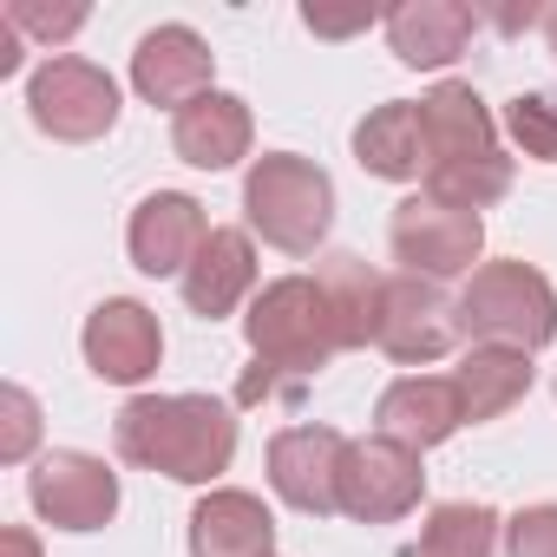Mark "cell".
Listing matches in <instances>:
<instances>
[{"instance_id":"cell-23","label":"cell","mask_w":557,"mask_h":557,"mask_svg":"<svg viewBox=\"0 0 557 557\" xmlns=\"http://www.w3.org/2000/svg\"><path fill=\"white\" fill-rule=\"evenodd\" d=\"M498 531L505 518L479 498H446L426 511L420 524V557H492L498 550Z\"/></svg>"},{"instance_id":"cell-14","label":"cell","mask_w":557,"mask_h":557,"mask_svg":"<svg viewBox=\"0 0 557 557\" xmlns=\"http://www.w3.org/2000/svg\"><path fill=\"white\" fill-rule=\"evenodd\" d=\"M210 230L216 223H203V203L190 190H151L125 223V249H132V262L145 275H177L184 283V269L197 262Z\"/></svg>"},{"instance_id":"cell-7","label":"cell","mask_w":557,"mask_h":557,"mask_svg":"<svg viewBox=\"0 0 557 557\" xmlns=\"http://www.w3.org/2000/svg\"><path fill=\"white\" fill-rule=\"evenodd\" d=\"M387 243H394V262H407V275L453 283V275H472V269H479L485 216H479V210H459V203H440V197L420 190V197L394 203Z\"/></svg>"},{"instance_id":"cell-15","label":"cell","mask_w":557,"mask_h":557,"mask_svg":"<svg viewBox=\"0 0 557 557\" xmlns=\"http://www.w3.org/2000/svg\"><path fill=\"white\" fill-rule=\"evenodd\" d=\"M177 289H184L190 315H203V322H223L243 302H256V236L236 230V223H216Z\"/></svg>"},{"instance_id":"cell-26","label":"cell","mask_w":557,"mask_h":557,"mask_svg":"<svg viewBox=\"0 0 557 557\" xmlns=\"http://www.w3.org/2000/svg\"><path fill=\"white\" fill-rule=\"evenodd\" d=\"M0 21H8L14 34H34V40H73L79 27H86V8H34V0H8V14H0Z\"/></svg>"},{"instance_id":"cell-22","label":"cell","mask_w":557,"mask_h":557,"mask_svg":"<svg viewBox=\"0 0 557 557\" xmlns=\"http://www.w3.org/2000/svg\"><path fill=\"white\" fill-rule=\"evenodd\" d=\"M531 381H537V368H531L524 348H492V342H485V348H466V361L453 368V387H459L466 426L511 413V407L531 394Z\"/></svg>"},{"instance_id":"cell-10","label":"cell","mask_w":557,"mask_h":557,"mask_svg":"<svg viewBox=\"0 0 557 557\" xmlns=\"http://www.w3.org/2000/svg\"><path fill=\"white\" fill-rule=\"evenodd\" d=\"M381 355L400 368H433L459 348V302L426 283V275H387V309H381Z\"/></svg>"},{"instance_id":"cell-28","label":"cell","mask_w":557,"mask_h":557,"mask_svg":"<svg viewBox=\"0 0 557 557\" xmlns=\"http://www.w3.org/2000/svg\"><path fill=\"white\" fill-rule=\"evenodd\" d=\"M0 550H8V557H40V537L27 524H8V531H0Z\"/></svg>"},{"instance_id":"cell-9","label":"cell","mask_w":557,"mask_h":557,"mask_svg":"<svg viewBox=\"0 0 557 557\" xmlns=\"http://www.w3.org/2000/svg\"><path fill=\"white\" fill-rule=\"evenodd\" d=\"M420 498H426V466H420L413 446H400L387 433L348 440V459H342V511L355 524H394Z\"/></svg>"},{"instance_id":"cell-4","label":"cell","mask_w":557,"mask_h":557,"mask_svg":"<svg viewBox=\"0 0 557 557\" xmlns=\"http://www.w3.org/2000/svg\"><path fill=\"white\" fill-rule=\"evenodd\" d=\"M249 236L283 256H315L335 230V177L302 151H262L243 177Z\"/></svg>"},{"instance_id":"cell-5","label":"cell","mask_w":557,"mask_h":557,"mask_svg":"<svg viewBox=\"0 0 557 557\" xmlns=\"http://www.w3.org/2000/svg\"><path fill=\"white\" fill-rule=\"evenodd\" d=\"M459 342L472 348H524L537 355L544 342H557V289L550 275L505 256V262H479L459 289Z\"/></svg>"},{"instance_id":"cell-17","label":"cell","mask_w":557,"mask_h":557,"mask_svg":"<svg viewBox=\"0 0 557 557\" xmlns=\"http://www.w3.org/2000/svg\"><path fill=\"white\" fill-rule=\"evenodd\" d=\"M256 145V119L236 92H203L184 112H171V151L197 171H230Z\"/></svg>"},{"instance_id":"cell-20","label":"cell","mask_w":557,"mask_h":557,"mask_svg":"<svg viewBox=\"0 0 557 557\" xmlns=\"http://www.w3.org/2000/svg\"><path fill=\"white\" fill-rule=\"evenodd\" d=\"M315 283L335 309V329H342V348H368L381 342V309H387V275L355 256V249H329L322 269H315Z\"/></svg>"},{"instance_id":"cell-1","label":"cell","mask_w":557,"mask_h":557,"mask_svg":"<svg viewBox=\"0 0 557 557\" xmlns=\"http://www.w3.org/2000/svg\"><path fill=\"white\" fill-rule=\"evenodd\" d=\"M119 459L177 485H210L236 459V413L216 394H138L112 420Z\"/></svg>"},{"instance_id":"cell-3","label":"cell","mask_w":557,"mask_h":557,"mask_svg":"<svg viewBox=\"0 0 557 557\" xmlns=\"http://www.w3.org/2000/svg\"><path fill=\"white\" fill-rule=\"evenodd\" d=\"M243 342L256 355L243 400L275 394V381H289V387L315 381L342 355V329H335V309H329L315 275H275V283H262L256 302L243 309Z\"/></svg>"},{"instance_id":"cell-24","label":"cell","mask_w":557,"mask_h":557,"mask_svg":"<svg viewBox=\"0 0 557 557\" xmlns=\"http://www.w3.org/2000/svg\"><path fill=\"white\" fill-rule=\"evenodd\" d=\"M505 119H511V132H518L524 158H537V164H557V106H550L544 92H518Z\"/></svg>"},{"instance_id":"cell-8","label":"cell","mask_w":557,"mask_h":557,"mask_svg":"<svg viewBox=\"0 0 557 557\" xmlns=\"http://www.w3.org/2000/svg\"><path fill=\"white\" fill-rule=\"evenodd\" d=\"M27 498L53 531H106L119 518V472L99 453L53 446L27 472Z\"/></svg>"},{"instance_id":"cell-16","label":"cell","mask_w":557,"mask_h":557,"mask_svg":"<svg viewBox=\"0 0 557 557\" xmlns=\"http://www.w3.org/2000/svg\"><path fill=\"white\" fill-rule=\"evenodd\" d=\"M459 426H466V407H459L453 374H400V381L381 387V400H374V433H387V440H400V446H413V453L453 440Z\"/></svg>"},{"instance_id":"cell-11","label":"cell","mask_w":557,"mask_h":557,"mask_svg":"<svg viewBox=\"0 0 557 557\" xmlns=\"http://www.w3.org/2000/svg\"><path fill=\"white\" fill-rule=\"evenodd\" d=\"M342 459H348V440L335 426H283L269 440V485L283 505L329 518L342 511Z\"/></svg>"},{"instance_id":"cell-29","label":"cell","mask_w":557,"mask_h":557,"mask_svg":"<svg viewBox=\"0 0 557 557\" xmlns=\"http://www.w3.org/2000/svg\"><path fill=\"white\" fill-rule=\"evenodd\" d=\"M544 40H550V53H557V8L544 14Z\"/></svg>"},{"instance_id":"cell-21","label":"cell","mask_w":557,"mask_h":557,"mask_svg":"<svg viewBox=\"0 0 557 557\" xmlns=\"http://www.w3.org/2000/svg\"><path fill=\"white\" fill-rule=\"evenodd\" d=\"M355 158L368 177L413 184L426 177V132H420V99H387L355 125Z\"/></svg>"},{"instance_id":"cell-19","label":"cell","mask_w":557,"mask_h":557,"mask_svg":"<svg viewBox=\"0 0 557 557\" xmlns=\"http://www.w3.org/2000/svg\"><path fill=\"white\" fill-rule=\"evenodd\" d=\"M472 34H479V14L459 8V0H407V8L387 14V47H394V60L413 66V73L453 66V60L472 47Z\"/></svg>"},{"instance_id":"cell-25","label":"cell","mask_w":557,"mask_h":557,"mask_svg":"<svg viewBox=\"0 0 557 557\" xmlns=\"http://www.w3.org/2000/svg\"><path fill=\"white\" fill-rule=\"evenodd\" d=\"M505 557H557V505H524L505 518Z\"/></svg>"},{"instance_id":"cell-13","label":"cell","mask_w":557,"mask_h":557,"mask_svg":"<svg viewBox=\"0 0 557 557\" xmlns=\"http://www.w3.org/2000/svg\"><path fill=\"white\" fill-rule=\"evenodd\" d=\"M210 73H216V53H210V40H203L197 27H184V21L151 27V34L138 40V53H132V86H138L145 106H171V112H184L190 99L216 92Z\"/></svg>"},{"instance_id":"cell-6","label":"cell","mask_w":557,"mask_h":557,"mask_svg":"<svg viewBox=\"0 0 557 557\" xmlns=\"http://www.w3.org/2000/svg\"><path fill=\"white\" fill-rule=\"evenodd\" d=\"M27 112L60 145H92L119 125V79L79 53H53L27 79Z\"/></svg>"},{"instance_id":"cell-2","label":"cell","mask_w":557,"mask_h":557,"mask_svg":"<svg viewBox=\"0 0 557 557\" xmlns=\"http://www.w3.org/2000/svg\"><path fill=\"white\" fill-rule=\"evenodd\" d=\"M420 132H426V197L459 203V210H485L511 190L518 164L498 145L492 106L466 79H440L420 99Z\"/></svg>"},{"instance_id":"cell-27","label":"cell","mask_w":557,"mask_h":557,"mask_svg":"<svg viewBox=\"0 0 557 557\" xmlns=\"http://www.w3.org/2000/svg\"><path fill=\"white\" fill-rule=\"evenodd\" d=\"M34 433H40V407H34V394H27V387H8V440H0V459H27Z\"/></svg>"},{"instance_id":"cell-12","label":"cell","mask_w":557,"mask_h":557,"mask_svg":"<svg viewBox=\"0 0 557 557\" xmlns=\"http://www.w3.org/2000/svg\"><path fill=\"white\" fill-rule=\"evenodd\" d=\"M79 348H86V368H92L99 381H112V387H138V381H151L158 361H164V329H158V315H151L145 302H132V296H106V302L86 315Z\"/></svg>"},{"instance_id":"cell-18","label":"cell","mask_w":557,"mask_h":557,"mask_svg":"<svg viewBox=\"0 0 557 557\" xmlns=\"http://www.w3.org/2000/svg\"><path fill=\"white\" fill-rule=\"evenodd\" d=\"M190 557H275V518L256 492L216 485L190 511Z\"/></svg>"}]
</instances>
